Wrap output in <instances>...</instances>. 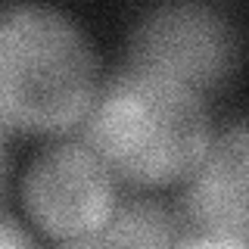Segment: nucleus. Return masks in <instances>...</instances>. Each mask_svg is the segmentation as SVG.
Listing matches in <instances>:
<instances>
[{
    "label": "nucleus",
    "instance_id": "obj_1",
    "mask_svg": "<svg viewBox=\"0 0 249 249\" xmlns=\"http://www.w3.org/2000/svg\"><path fill=\"white\" fill-rule=\"evenodd\" d=\"M84 137L109 171L134 184L187 178L215 131L199 90L168 75L124 66L93 93Z\"/></svg>",
    "mask_w": 249,
    "mask_h": 249
},
{
    "label": "nucleus",
    "instance_id": "obj_2",
    "mask_svg": "<svg viewBox=\"0 0 249 249\" xmlns=\"http://www.w3.org/2000/svg\"><path fill=\"white\" fill-rule=\"evenodd\" d=\"M93 93L97 56L72 16L44 3L0 6V128L66 131Z\"/></svg>",
    "mask_w": 249,
    "mask_h": 249
},
{
    "label": "nucleus",
    "instance_id": "obj_3",
    "mask_svg": "<svg viewBox=\"0 0 249 249\" xmlns=\"http://www.w3.org/2000/svg\"><path fill=\"white\" fill-rule=\"evenodd\" d=\"M237 31L209 3H162L128 35V66L168 75L193 90L215 88L237 66Z\"/></svg>",
    "mask_w": 249,
    "mask_h": 249
},
{
    "label": "nucleus",
    "instance_id": "obj_4",
    "mask_svg": "<svg viewBox=\"0 0 249 249\" xmlns=\"http://www.w3.org/2000/svg\"><path fill=\"white\" fill-rule=\"evenodd\" d=\"M31 221L59 240L97 237L115 209L112 171L84 143L66 140L35 156L22 178Z\"/></svg>",
    "mask_w": 249,
    "mask_h": 249
},
{
    "label": "nucleus",
    "instance_id": "obj_5",
    "mask_svg": "<svg viewBox=\"0 0 249 249\" xmlns=\"http://www.w3.org/2000/svg\"><path fill=\"white\" fill-rule=\"evenodd\" d=\"M246 178L249 140L246 124L233 122L212 137L209 150L187 175L184 206L199 233L246 240Z\"/></svg>",
    "mask_w": 249,
    "mask_h": 249
},
{
    "label": "nucleus",
    "instance_id": "obj_6",
    "mask_svg": "<svg viewBox=\"0 0 249 249\" xmlns=\"http://www.w3.org/2000/svg\"><path fill=\"white\" fill-rule=\"evenodd\" d=\"M181 221L159 199H128L115 206L93 240L109 249H171L181 240Z\"/></svg>",
    "mask_w": 249,
    "mask_h": 249
},
{
    "label": "nucleus",
    "instance_id": "obj_7",
    "mask_svg": "<svg viewBox=\"0 0 249 249\" xmlns=\"http://www.w3.org/2000/svg\"><path fill=\"white\" fill-rule=\"evenodd\" d=\"M171 249H246V240L218 237V233H193V237H181Z\"/></svg>",
    "mask_w": 249,
    "mask_h": 249
},
{
    "label": "nucleus",
    "instance_id": "obj_8",
    "mask_svg": "<svg viewBox=\"0 0 249 249\" xmlns=\"http://www.w3.org/2000/svg\"><path fill=\"white\" fill-rule=\"evenodd\" d=\"M0 249H35L25 228L6 212H0Z\"/></svg>",
    "mask_w": 249,
    "mask_h": 249
},
{
    "label": "nucleus",
    "instance_id": "obj_9",
    "mask_svg": "<svg viewBox=\"0 0 249 249\" xmlns=\"http://www.w3.org/2000/svg\"><path fill=\"white\" fill-rule=\"evenodd\" d=\"M66 249H109V246H103L100 240H75V243L66 246Z\"/></svg>",
    "mask_w": 249,
    "mask_h": 249
},
{
    "label": "nucleus",
    "instance_id": "obj_10",
    "mask_svg": "<svg viewBox=\"0 0 249 249\" xmlns=\"http://www.w3.org/2000/svg\"><path fill=\"white\" fill-rule=\"evenodd\" d=\"M6 168V140H3V128H0V175Z\"/></svg>",
    "mask_w": 249,
    "mask_h": 249
}]
</instances>
